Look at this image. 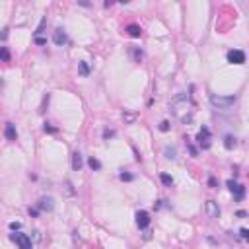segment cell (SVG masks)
Wrapping results in <instances>:
<instances>
[{
    "label": "cell",
    "instance_id": "6da1fadb",
    "mask_svg": "<svg viewBox=\"0 0 249 249\" xmlns=\"http://www.w3.org/2000/svg\"><path fill=\"white\" fill-rule=\"evenodd\" d=\"M210 103H212L214 109L228 111V109H232V105L235 103V95H226V97H222V95L212 94V95H210Z\"/></svg>",
    "mask_w": 249,
    "mask_h": 249
},
{
    "label": "cell",
    "instance_id": "7a4b0ae2",
    "mask_svg": "<svg viewBox=\"0 0 249 249\" xmlns=\"http://www.w3.org/2000/svg\"><path fill=\"white\" fill-rule=\"evenodd\" d=\"M187 105H189V95L187 94L177 95V97L171 101V107H173V111H175L177 115H181V111H187Z\"/></svg>",
    "mask_w": 249,
    "mask_h": 249
},
{
    "label": "cell",
    "instance_id": "3957f363",
    "mask_svg": "<svg viewBox=\"0 0 249 249\" xmlns=\"http://www.w3.org/2000/svg\"><path fill=\"white\" fill-rule=\"evenodd\" d=\"M10 239L16 243L20 249H31V238L27 234H12Z\"/></svg>",
    "mask_w": 249,
    "mask_h": 249
},
{
    "label": "cell",
    "instance_id": "277c9868",
    "mask_svg": "<svg viewBox=\"0 0 249 249\" xmlns=\"http://www.w3.org/2000/svg\"><path fill=\"white\" fill-rule=\"evenodd\" d=\"M228 62H232V64H243L245 62V53L239 51V49H232L228 53Z\"/></svg>",
    "mask_w": 249,
    "mask_h": 249
},
{
    "label": "cell",
    "instance_id": "5b68a950",
    "mask_svg": "<svg viewBox=\"0 0 249 249\" xmlns=\"http://www.w3.org/2000/svg\"><path fill=\"white\" fill-rule=\"evenodd\" d=\"M228 189L234 193L235 201H243V197H245V187L243 185H238L235 181H228Z\"/></svg>",
    "mask_w": 249,
    "mask_h": 249
},
{
    "label": "cell",
    "instance_id": "8992f818",
    "mask_svg": "<svg viewBox=\"0 0 249 249\" xmlns=\"http://www.w3.org/2000/svg\"><path fill=\"white\" fill-rule=\"evenodd\" d=\"M136 226H138L140 230H146V228L150 226V214H148L146 210H138V212H136Z\"/></svg>",
    "mask_w": 249,
    "mask_h": 249
},
{
    "label": "cell",
    "instance_id": "52a82bcc",
    "mask_svg": "<svg viewBox=\"0 0 249 249\" xmlns=\"http://www.w3.org/2000/svg\"><path fill=\"white\" fill-rule=\"evenodd\" d=\"M197 140H198V144H201L202 148H210V131L206 127H202L201 128V132H198V136H197Z\"/></svg>",
    "mask_w": 249,
    "mask_h": 249
},
{
    "label": "cell",
    "instance_id": "ba28073f",
    "mask_svg": "<svg viewBox=\"0 0 249 249\" xmlns=\"http://www.w3.org/2000/svg\"><path fill=\"white\" fill-rule=\"evenodd\" d=\"M206 214H208V218H218L220 216V208H218V204L214 201L206 202Z\"/></svg>",
    "mask_w": 249,
    "mask_h": 249
},
{
    "label": "cell",
    "instance_id": "9c48e42d",
    "mask_svg": "<svg viewBox=\"0 0 249 249\" xmlns=\"http://www.w3.org/2000/svg\"><path fill=\"white\" fill-rule=\"evenodd\" d=\"M53 41H55V45H59V47H62V45L68 41V37H66V33L62 29H57L55 33H53Z\"/></svg>",
    "mask_w": 249,
    "mask_h": 249
},
{
    "label": "cell",
    "instance_id": "30bf717a",
    "mask_svg": "<svg viewBox=\"0 0 249 249\" xmlns=\"http://www.w3.org/2000/svg\"><path fill=\"white\" fill-rule=\"evenodd\" d=\"M4 134H6V138L10 140V142H14L16 138H18V132H16V127L12 123H6V128H4Z\"/></svg>",
    "mask_w": 249,
    "mask_h": 249
},
{
    "label": "cell",
    "instance_id": "8fae6325",
    "mask_svg": "<svg viewBox=\"0 0 249 249\" xmlns=\"http://www.w3.org/2000/svg\"><path fill=\"white\" fill-rule=\"evenodd\" d=\"M82 165H84V161H82V154H80V152H74V154H72V169H74V171H80Z\"/></svg>",
    "mask_w": 249,
    "mask_h": 249
},
{
    "label": "cell",
    "instance_id": "7c38bea8",
    "mask_svg": "<svg viewBox=\"0 0 249 249\" xmlns=\"http://www.w3.org/2000/svg\"><path fill=\"white\" fill-rule=\"evenodd\" d=\"M37 206H39L41 210H53V198H49V197H43V198H39Z\"/></svg>",
    "mask_w": 249,
    "mask_h": 249
},
{
    "label": "cell",
    "instance_id": "4fadbf2b",
    "mask_svg": "<svg viewBox=\"0 0 249 249\" xmlns=\"http://www.w3.org/2000/svg\"><path fill=\"white\" fill-rule=\"evenodd\" d=\"M124 31H127L131 37H140V35H142V29H140V26H136V23L127 26V29H124Z\"/></svg>",
    "mask_w": 249,
    "mask_h": 249
},
{
    "label": "cell",
    "instance_id": "5bb4252c",
    "mask_svg": "<svg viewBox=\"0 0 249 249\" xmlns=\"http://www.w3.org/2000/svg\"><path fill=\"white\" fill-rule=\"evenodd\" d=\"M88 165L92 169H95V171H97V169H101V161H99L97 158H90V160H88Z\"/></svg>",
    "mask_w": 249,
    "mask_h": 249
},
{
    "label": "cell",
    "instance_id": "9a60e30c",
    "mask_svg": "<svg viewBox=\"0 0 249 249\" xmlns=\"http://www.w3.org/2000/svg\"><path fill=\"white\" fill-rule=\"evenodd\" d=\"M160 181H161V183H164L165 187H171V185H173L171 175H168V173H161V175H160Z\"/></svg>",
    "mask_w": 249,
    "mask_h": 249
},
{
    "label": "cell",
    "instance_id": "2e32d148",
    "mask_svg": "<svg viewBox=\"0 0 249 249\" xmlns=\"http://www.w3.org/2000/svg\"><path fill=\"white\" fill-rule=\"evenodd\" d=\"M224 146H226L228 150H232V148L235 146V138L234 136H226V138H224Z\"/></svg>",
    "mask_w": 249,
    "mask_h": 249
},
{
    "label": "cell",
    "instance_id": "e0dca14e",
    "mask_svg": "<svg viewBox=\"0 0 249 249\" xmlns=\"http://www.w3.org/2000/svg\"><path fill=\"white\" fill-rule=\"evenodd\" d=\"M0 60H4V62L10 60V51L6 47H0Z\"/></svg>",
    "mask_w": 249,
    "mask_h": 249
},
{
    "label": "cell",
    "instance_id": "ac0fdd59",
    "mask_svg": "<svg viewBox=\"0 0 249 249\" xmlns=\"http://www.w3.org/2000/svg\"><path fill=\"white\" fill-rule=\"evenodd\" d=\"M175 148H171V146H168L165 148V158H169V160H175Z\"/></svg>",
    "mask_w": 249,
    "mask_h": 249
},
{
    "label": "cell",
    "instance_id": "d6986e66",
    "mask_svg": "<svg viewBox=\"0 0 249 249\" xmlns=\"http://www.w3.org/2000/svg\"><path fill=\"white\" fill-rule=\"evenodd\" d=\"M80 74H82V76H88V74H90L88 62H80Z\"/></svg>",
    "mask_w": 249,
    "mask_h": 249
},
{
    "label": "cell",
    "instance_id": "ffe728a7",
    "mask_svg": "<svg viewBox=\"0 0 249 249\" xmlns=\"http://www.w3.org/2000/svg\"><path fill=\"white\" fill-rule=\"evenodd\" d=\"M123 121H124V123H134L136 117H134L132 113H123Z\"/></svg>",
    "mask_w": 249,
    "mask_h": 249
},
{
    "label": "cell",
    "instance_id": "44dd1931",
    "mask_svg": "<svg viewBox=\"0 0 249 249\" xmlns=\"http://www.w3.org/2000/svg\"><path fill=\"white\" fill-rule=\"evenodd\" d=\"M132 57H134L136 62H140L142 60V51H140V49H132Z\"/></svg>",
    "mask_w": 249,
    "mask_h": 249
},
{
    "label": "cell",
    "instance_id": "7402d4cb",
    "mask_svg": "<svg viewBox=\"0 0 249 249\" xmlns=\"http://www.w3.org/2000/svg\"><path fill=\"white\" fill-rule=\"evenodd\" d=\"M64 191H66V195H74V189H72V183H70V181L64 183Z\"/></svg>",
    "mask_w": 249,
    "mask_h": 249
},
{
    "label": "cell",
    "instance_id": "603a6c76",
    "mask_svg": "<svg viewBox=\"0 0 249 249\" xmlns=\"http://www.w3.org/2000/svg\"><path fill=\"white\" fill-rule=\"evenodd\" d=\"M160 131L161 132H168L169 131V121H161L160 123Z\"/></svg>",
    "mask_w": 249,
    "mask_h": 249
},
{
    "label": "cell",
    "instance_id": "cb8c5ba5",
    "mask_svg": "<svg viewBox=\"0 0 249 249\" xmlns=\"http://www.w3.org/2000/svg\"><path fill=\"white\" fill-rule=\"evenodd\" d=\"M43 131H45V132H51V134H55V132H57V128H55V127H51V124H49V123H45Z\"/></svg>",
    "mask_w": 249,
    "mask_h": 249
},
{
    "label": "cell",
    "instance_id": "d4e9b609",
    "mask_svg": "<svg viewBox=\"0 0 249 249\" xmlns=\"http://www.w3.org/2000/svg\"><path fill=\"white\" fill-rule=\"evenodd\" d=\"M113 136H115V131H105V132H103V138H105V140L113 138Z\"/></svg>",
    "mask_w": 249,
    "mask_h": 249
},
{
    "label": "cell",
    "instance_id": "484cf974",
    "mask_svg": "<svg viewBox=\"0 0 249 249\" xmlns=\"http://www.w3.org/2000/svg\"><path fill=\"white\" fill-rule=\"evenodd\" d=\"M189 152H191V156H193V158H197V156H198V150L193 146V144H189Z\"/></svg>",
    "mask_w": 249,
    "mask_h": 249
},
{
    "label": "cell",
    "instance_id": "4316f807",
    "mask_svg": "<svg viewBox=\"0 0 249 249\" xmlns=\"http://www.w3.org/2000/svg\"><path fill=\"white\" fill-rule=\"evenodd\" d=\"M239 235H241L243 239H247L249 238V230H247V228H241V230H239Z\"/></svg>",
    "mask_w": 249,
    "mask_h": 249
},
{
    "label": "cell",
    "instance_id": "83f0119b",
    "mask_svg": "<svg viewBox=\"0 0 249 249\" xmlns=\"http://www.w3.org/2000/svg\"><path fill=\"white\" fill-rule=\"evenodd\" d=\"M119 177H121L123 181H132V175H131V173H124V171H123V173H121V175H119Z\"/></svg>",
    "mask_w": 249,
    "mask_h": 249
},
{
    "label": "cell",
    "instance_id": "f1b7e54d",
    "mask_svg": "<svg viewBox=\"0 0 249 249\" xmlns=\"http://www.w3.org/2000/svg\"><path fill=\"white\" fill-rule=\"evenodd\" d=\"M0 39H2V41H6V39H8V27H4V29L0 31Z\"/></svg>",
    "mask_w": 249,
    "mask_h": 249
},
{
    "label": "cell",
    "instance_id": "f546056e",
    "mask_svg": "<svg viewBox=\"0 0 249 249\" xmlns=\"http://www.w3.org/2000/svg\"><path fill=\"white\" fill-rule=\"evenodd\" d=\"M208 185L212 187V189H216V187H218V181H216V177H210V179H208Z\"/></svg>",
    "mask_w": 249,
    "mask_h": 249
},
{
    "label": "cell",
    "instance_id": "4dcf8cb0",
    "mask_svg": "<svg viewBox=\"0 0 249 249\" xmlns=\"http://www.w3.org/2000/svg\"><path fill=\"white\" fill-rule=\"evenodd\" d=\"M20 228H22V224H20V222H12V224H10V230H14V232L20 230Z\"/></svg>",
    "mask_w": 249,
    "mask_h": 249
},
{
    "label": "cell",
    "instance_id": "1f68e13d",
    "mask_svg": "<svg viewBox=\"0 0 249 249\" xmlns=\"http://www.w3.org/2000/svg\"><path fill=\"white\" fill-rule=\"evenodd\" d=\"M35 43L37 45H45V43H47V39H43V37H35Z\"/></svg>",
    "mask_w": 249,
    "mask_h": 249
},
{
    "label": "cell",
    "instance_id": "d6a6232c",
    "mask_svg": "<svg viewBox=\"0 0 249 249\" xmlns=\"http://www.w3.org/2000/svg\"><path fill=\"white\" fill-rule=\"evenodd\" d=\"M37 214H39V210H37V208H29V216H37Z\"/></svg>",
    "mask_w": 249,
    "mask_h": 249
},
{
    "label": "cell",
    "instance_id": "836d02e7",
    "mask_svg": "<svg viewBox=\"0 0 249 249\" xmlns=\"http://www.w3.org/2000/svg\"><path fill=\"white\" fill-rule=\"evenodd\" d=\"M150 238H152V232L146 230V232H144V239H150Z\"/></svg>",
    "mask_w": 249,
    "mask_h": 249
},
{
    "label": "cell",
    "instance_id": "e575fe53",
    "mask_svg": "<svg viewBox=\"0 0 249 249\" xmlns=\"http://www.w3.org/2000/svg\"><path fill=\"white\" fill-rule=\"evenodd\" d=\"M247 216V212H243V210H239V212H238V218H245Z\"/></svg>",
    "mask_w": 249,
    "mask_h": 249
}]
</instances>
